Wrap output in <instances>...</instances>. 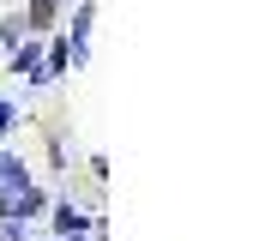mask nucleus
<instances>
[{
	"label": "nucleus",
	"instance_id": "f257e3e1",
	"mask_svg": "<svg viewBox=\"0 0 259 241\" xmlns=\"http://www.w3.org/2000/svg\"><path fill=\"white\" fill-rule=\"evenodd\" d=\"M12 72H18V78H30V85H42V78H49V72H42V49H36V43H24V49L12 55Z\"/></svg>",
	"mask_w": 259,
	"mask_h": 241
},
{
	"label": "nucleus",
	"instance_id": "f03ea898",
	"mask_svg": "<svg viewBox=\"0 0 259 241\" xmlns=\"http://www.w3.org/2000/svg\"><path fill=\"white\" fill-rule=\"evenodd\" d=\"M84 229H91V217H84V211H78V205H55V235H84Z\"/></svg>",
	"mask_w": 259,
	"mask_h": 241
},
{
	"label": "nucleus",
	"instance_id": "7ed1b4c3",
	"mask_svg": "<svg viewBox=\"0 0 259 241\" xmlns=\"http://www.w3.org/2000/svg\"><path fill=\"white\" fill-rule=\"evenodd\" d=\"M49 12H55V0H30V24H49Z\"/></svg>",
	"mask_w": 259,
	"mask_h": 241
},
{
	"label": "nucleus",
	"instance_id": "20e7f679",
	"mask_svg": "<svg viewBox=\"0 0 259 241\" xmlns=\"http://www.w3.org/2000/svg\"><path fill=\"white\" fill-rule=\"evenodd\" d=\"M6 127H18V109H12V103H0V133H6Z\"/></svg>",
	"mask_w": 259,
	"mask_h": 241
},
{
	"label": "nucleus",
	"instance_id": "39448f33",
	"mask_svg": "<svg viewBox=\"0 0 259 241\" xmlns=\"http://www.w3.org/2000/svg\"><path fill=\"white\" fill-rule=\"evenodd\" d=\"M0 241H18V223H0Z\"/></svg>",
	"mask_w": 259,
	"mask_h": 241
}]
</instances>
